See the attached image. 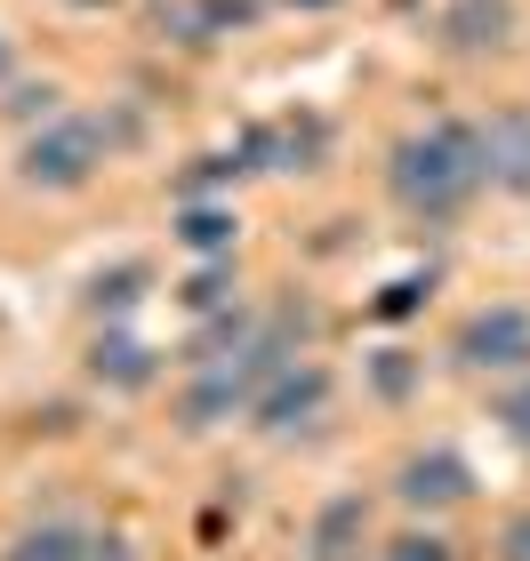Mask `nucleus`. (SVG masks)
<instances>
[{"label": "nucleus", "mask_w": 530, "mask_h": 561, "mask_svg": "<svg viewBox=\"0 0 530 561\" xmlns=\"http://www.w3.org/2000/svg\"><path fill=\"white\" fill-rule=\"evenodd\" d=\"M386 193L410 217L450 225L474 193H483V137H474V121H435V129L402 137L386 152Z\"/></svg>", "instance_id": "1"}, {"label": "nucleus", "mask_w": 530, "mask_h": 561, "mask_svg": "<svg viewBox=\"0 0 530 561\" xmlns=\"http://www.w3.org/2000/svg\"><path fill=\"white\" fill-rule=\"evenodd\" d=\"M113 152V129L89 113H48L33 137L16 145V185L24 193H81Z\"/></svg>", "instance_id": "2"}, {"label": "nucleus", "mask_w": 530, "mask_h": 561, "mask_svg": "<svg viewBox=\"0 0 530 561\" xmlns=\"http://www.w3.org/2000/svg\"><path fill=\"white\" fill-rule=\"evenodd\" d=\"M450 369L459 377H522L530 369V305H483L450 329Z\"/></svg>", "instance_id": "3"}, {"label": "nucleus", "mask_w": 530, "mask_h": 561, "mask_svg": "<svg viewBox=\"0 0 530 561\" xmlns=\"http://www.w3.org/2000/svg\"><path fill=\"white\" fill-rule=\"evenodd\" d=\"M330 393H338V377L322 369V362H273L266 377H258V393H249V425L258 433H297V425H322L330 417Z\"/></svg>", "instance_id": "4"}, {"label": "nucleus", "mask_w": 530, "mask_h": 561, "mask_svg": "<svg viewBox=\"0 0 530 561\" xmlns=\"http://www.w3.org/2000/svg\"><path fill=\"white\" fill-rule=\"evenodd\" d=\"M474 490H483L474 466L459 449H442V442L435 449H410L394 466V505H402V514H450V505H466Z\"/></svg>", "instance_id": "5"}, {"label": "nucleus", "mask_w": 530, "mask_h": 561, "mask_svg": "<svg viewBox=\"0 0 530 561\" xmlns=\"http://www.w3.org/2000/svg\"><path fill=\"white\" fill-rule=\"evenodd\" d=\"M474 137H483V185L530 201V105H498L490 121H474Z\"/></svg>", "instance_id": "6"}, {"label": "nucleus", "mask_w": 530, "mask_h": 561, "mask_svg": "<svg viewBox=\"0 0 530 561\" xmlns=\"http://www.w3.org/2000/svg\"><path fill=\"white\" fill-rule=\"evenodd\" d=\"M161 362H169V353H154L145 337H129V321H105V329L89 337V377H97L105 393H145V386L161 377Z\"/></svg>", "instance_id": "7"}, {"label": "nucleus", "mask_w": 530, "mask_h": 561, "mask_svg": "<svg viewBox=\"0 0 530 561\" xmlns=\"http://www.w3.org/2000/svg\"><path fill=\"white\" fill-rule=\"evenodd\" d=\"M362 546H370V497L362 490H330L314 505L306 561H362Z\"/></svg>", "instance_id": "8"}, {"label": "nucleus", "mask_w": 530, "mask_h": 561, "mask_svg": "<svg viewBox=\"0 0 530 561\" xmlns=\"http://www.w3.org/2000/svg\"><path fill=\"white\" fill-rule=\"evenodd\" d=\"M435 33L450 57H498L515 41V0H450Z\"/></svg>", "instance_id": "9"}, {"label": "nucleus", "mask_w": 530, "mask_h": 561, "mask_svg": "<svg viewBox=\"0 0 530 561\" xmlns=\"http://www.w3.org/2000/svg\"><path fill=\"white\" fill-rule=\"evenodd\" d=\"M145 297H154V265H145V257H121L113 273H89V289H81V305L97 321H129Z\"/></svg>", "instance_id": "10"}, {"label": "nucleus", "mask_w": 530, "mask_h": 561, "mask_svg": "<svg viewBox=\"0 0 530 561\" xmlns=\"http://www.w3.org/2000/svg\"><path fill=\"white\" fill-rule=\"evenodd\" d=\"M177 241L193 257H234V241H241L234 201H177Z\"/></svg>", "instance_id": "11"}, {"label": "nucleus", "mask_w": 530, "mask_h": 561, "mask_svg": "<svg viewBox=\"0 0 530 561\" xmlns=\"http://www.w3.org/2000/svg\"><path fill=\"white\" fill-rule=\"evenodd\" d=\"M0 561H89V529L81 522H33V529L9 538Z\"/></svg>", "instance_id": "12"}, {"label": "nucleus", "mask_w": 530, "mask_h": 561, "mask_svg": "<svg viewBox=\"0 0 530 561\" xmlns=\"http://www.w3.org/2000/svg\"><path fill=\"white\" fill-rule=\"evenodd\" d=\"M177 305L201 321V313H225V305H241L234 297V257H201V273L193 280H177Z\"/></svg>", "instance_id": "13"}, {"label": "nucleus", "mask_w": 530, "mask_h": 561, "mask_svg": "<svg viewBox=\"0 0 530 561\" xmlns=\"http://www.w3.org/2000/svg\"><path fill=\"white\" fill-rule=\"evenodd\" d=\"M418 377H426L418 353H402V345L370 353V386H377V401H410V393H418Z\"/></svg>", "instance_id": "14"}, {"label": "nucleus", "mask_w": 530, "mask_h": 561, "mask_svg": "<svg viewBox=\"0 0 530 561\" xmlns=\"http://www.w3.org/2000/svg\"><path fill=\"white\" fill-rule=\"evenodd\" d=\"M370 561H459V546H450L442 529H402V538H386Z\"/></svg>", "instance_id": "15"}, {"label": "nucleus", "mask_w": 530, "mask_h": 561, "mask_svg": "<svg viewBox=\"0 0 530 561\" xmlns=\"http://www.w3.org/2000/svg\"><path fill=\"white\" fill-rule=\"evenodd\" d=\"M490 417H498V433H507L515 449H530V369H522V377H507V393L490 401Z\"/></svg>", "instance_id": "16"}, {"label": "nucleus", "mask_w": 530, "mask_h": 561, "mask_svg": "<svg viewBox=\"0 0 530 561\" xmlns=\"http://www.w3.org/2000/svg\"><path fill=\"white\" fill-rule=\"evenodd\" d=\"M426 289H435V273H410V280H394V289H377L370 313H377V321H410L418 305H426Z\"/></svg>", "instance_id": "17"}, {"label": "nucleus", "mask_w": 530, "mask_h": 561, "mask_svg": "<svg viewBox=\"0 0 530 561\" xmlns=\"http://www.w3.org/2000/svg\"><path fill=\"white\" fill-rule=\"evenodd\" d=\"M57 105H65L57 81H41V89H33V81H9V121H48Z\"/></svg>", "instance_id": "18"}, {"label": "nucleus", "mask_w": 530, "mask_h": 561, "mask_svg": "<svg viewBox=\"0 0 530 561\" xmlns=\"http://www.w3.org/2000/svg\"><path fill=\"white\" fill-rule=\"evenodd\" d=\"M498 561H530V505H522L507 529H498Z\"/></svg>", "instance_id": "19"}, {"label": "nucleus", "mask_w": 530, "mask_h": 561, "mask_svg": "<svg viewBox=\"0 0 530 561\" xmlns=\"http://www.w3.org/2000/svg\"><path fill=\"white\" fill-rule=\"evenodd\" d=\"M9 72H16V57H9V41H0V89H9Z\"/></svg>", "instance_id": "20"}, {"label": "nucleus", "mask_w": 530, "mask_h": 561, "mask_svg": "<svg viewBox=\"0 0 530 561\" xmlns=\"http://www.w3.org/2000/svg\"><path fill=\"white\" fill-rule=\"evenodd\" d=\"M290 9H338V0H290Z\"/></svg>", "instance_id": "21"}]
</instances>
